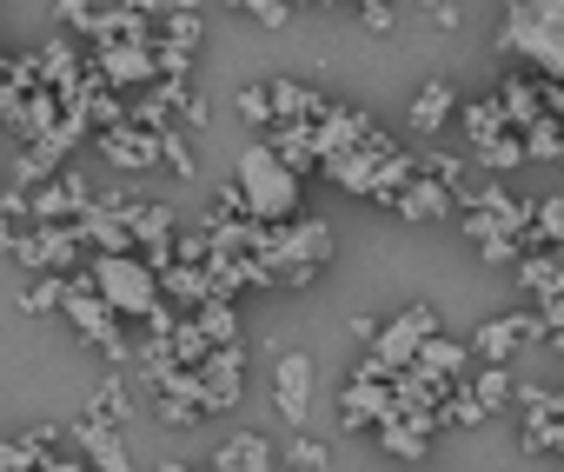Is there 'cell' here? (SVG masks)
I'll use <instances>...</instances> for the list:
<instances>
[{"mask_svg":"<svg viewBox=\"0 0 564 472\" xmlns=\"http://www.w3.org/2000/svg\"><path fill=\"white\" fill-rule=\"evenodd\" d=\"M518 280H524V293H557L564 287V247H551V254H524L518 260Z\"/></svg>","mask_w":564,"mask_h":472,"instance_id":"cell-18","label":"cell"},{"mask_svg":"<svg viewBox=\"0 0 564 472\" xmlns=\"http://www.w3.org/2000/svg\"><path fill=\"white\" fill-rule=\"evenodd\" d=\"M452 107H458V94H452V81H425V94L412 100V133H438L445 120H452Z\"/></svg>","mask_w":564,"mask_h":472,"instance_id":"cell-15","label":"cell"},{"mask_svg":"<svg viewBox=\"0 0 564 472\" xmlns=\"http://www.w3.org/2000/svg\"><path fill=\"white\" fill-rule=\"evenodd\" d=\"M199 333H206V346H232V340H239L232 307H226V300H206V307H199Z\"/></svg>","mask_w":564,"mask_h":472,"instance_id":"cell-22","label":"cell"},{"mask_svg":"<svg viewBox=\"0 0 564 472\" xmlns=\"http://www.w3.org/2000/svg\"><path fill=\"white\" fill-rule=\"evenodd\" d=\"M531 233H538V247H564V193L531 206Z\"/></svg>","mask_w":564,"mask_h":472,"instance_id":"cell-20","label":"cell"},{"mask_svg":"<svg viewBox=\"0 0 564 472\" xmlns=\"http://www.w3.org/2000/svg\"><path fill=\"white\" fill-rule=\"evenodd\" d=\"M279 452L265 446V432H232L219 452H213V472H272Z\"/></svg>","mask_w":564,"mask_h":472,"instance_id":"cell-13","label":"cell"},{"mask_svg":"<svg viewBox=\"0 0 564 472\" xmlns=\"http://www.w3.org/2000/svg\"><path fill=\"white\" fill-rule=\"evenodd\" d=\"M160 153H166V167H173V173H193V147H186V133L160 127Z\"/></svg>","mask_w":564,"mask_h":472,"instance_id":"cell-27","label":"cell"},{"mask_svg":"<svg viewBox=\"0 0 564 472\" xmlns=\"http://www.w3.org/2000/svg\"><path fill=\"white\" fill-rule=\"evenodd\" d=\"M107 160H113V167H147V160H160V133L113 127V133H107Z\"/></svg>","mask_w":564,"mask_h":472,"instance_id":"cell-17","label":"cell"},{"mask_svg":"<svg viewBox=\"0 0 564 472\" xmlns=\"http://www.w3.org/2000/svg\"><path fill=\"white\" fill-rule=\"evenodd\" d=\"M61 313H67V320H74V326H80V333H87V340L107 353V360H127V340H120V326H113L120 313L107 307V293H100L94 280H67V300H61Z\"/></svg>","mask_w":564,"mask_h":472,"instance_id":"cell-5","label":"cell"},{"mask_svg":"<svg viewBox=\"0 0 564 472\" xmlns=\"http://www.w3.org/2000/svg\"><path fill=\"white\" fill-rule=\"evenodd\" d=\"M412 366H425V373H438V379H458L465 366H471V346L465 340H445V333H432L425 346H419V360Z\"/></svg>","mask_w":564,"mask_h":472,"instance_id":"cell-16","label":"cell"},{"mask_svg":"<svg viewBox=\"0 0 564 472\" xmlns=\"http://www.w3.org/2000/svg\"><path fill=\"white\" fill-rule=\"evenodd\" d=\"M272 406H279L286 426L313 419V360L306 353H279V366H272Z\"/></svg>","mask_w":564,"mask_h":472,"instance_id":"cell-8","label":"cell"},{"mask_svg":"<svg viewBox=\"0 0 564 472\" xmlns=\"http://www.w3.org/2000/svg\"><path fill=\"white\" fill-rule=\"evenodd\" d=\"M551 346H557V353H564V333H551Z\"/></svg>","mask_w":564,"mask_h":472,"instance_id":"cell-34","label":"cell"},{"mask_svg":"<svg viewBox=\"0 0 564 472\" xmlns=\"http://www.w3.org/2000/svg\"><path fill=\"white\" fill-rule=\"evenodd\" d=\"M160 472H193V465H160Z\"/></svg>","mask_w":564,"mask_h":472,"instance_id":"cell-35","label":"cell"},{"mask_svg":"<svg viewBox=\"0 0 564 472\" xmlns=\"http://www.w3.org/2000/svg\"><path fill=\"white\" fill-rule=\"evenodd\" d=\"M465 393H471V399H478V412L491 419V412L505 406V393H511V373H505V366H485V373H478V386H465Z\"/></svg>","mask_w":564,"mask_h":472,"instance_id":"cell-23","label":"cell"},{"mask_svg":"<svg viewBox=\"0 0 564 472\" xmlns=\"http://www.w3.org/2000/svg\"><path fill=\"white\" fill-rule=\"evenodd\" d=\"M100 74H107V81H120V87H140V81H153V74H160V47H127V41H107Z\"/></svg>","mask_w":564,"mask_h":472,"instance_id":"cell-12","label":"cell"},{"mask_svg":"<svg viewBox=\"0 0 564 472\" xmlns=\"http://www.w3.org/2000/svg\"><path fill=\"white\" fill-rule=\"evenodd\" d=\"M286 459H293L300 472H326V459H333V446H326V439H313V432H300V439L286 446Z\"/></svg>","mask_w":564,"mask_h":472,"instance_id":"cell-25","label":"cell"},{"mask_svg":"<svg viewBox=\"0 0 564 472\" xmlns=\"http://www.w3.org/2000/svg\"><path fill=\"white\" fill-rule=\"evenodd\" d=\"M524 340H551V326H544V313H505V320H485L478 333H471V360H485V366H505Z\"/></svg>","mask_w":564,"mask_h":472,"instance_id":"cell-6","label":"cell"},{"mask_svg":"<svg viewBox=\"0 0 564 472\" xmlns=\"http://www.w3.org/2000/svg\"><path fill=\"white\" fill-rule=\"evenodd\" d=\"M67 432L87 446V465H100V472H133L127 439H120V426H113V419H94V412H87V419H74Z\"/></svg>","mask_w":564,"mask_h":472,"instance_id":"cell-10","label":"cell"},{"mask_svg":"<svg viewBox=\"0 0 564 472\" xmlns=\"http://www.w3.org/2000/svg\"><path fill=\"white\" fill-rule=\"evenodd\" d=\"M74 247H80V226H61V219H47V226H34V233H21V240L8 247L21 267H34V273H67L74 267Z\"/></svg>","mask_w":564,"mask_h":472,"instance_id":"cell-7","label":"cell"},{"mask_svg":"<svg viewBox=\"0 0 564 472\" xmlns=\"http://www.w3.org/2000/svg\"><path fill=\"white\" fill-rule=\"evenodd\" d=\"M372 432H379V446H386L392 459H425V446H432V412H392V419H379Z\"/></svg>","mask_w":564,"mask_h":472,"instance_id":"cell-11","label":"cell"},{"mask_svg":"<svg viewBox=\"0 0 564 472\" xmlns=\"http://www.w3.org/2000/svg\"><path fill=\"white\" fill-rule=\"evenodd\" d=\"M41 472H100V465H80V459H41Z\"/></svg>","mask_w":564,"mask_h":472,"instance_id":"cell-33","label":"cell"},{"mask_svg":"<svg viewBox=\"0 0 564 472\" xmlns=\"http://www.w3.org/2000/svg\"><path fill=\"white\" fill-rule=\"evenodd\" d=\"M239 373H246V346H213L206 366H199V386H206V412H226L239 406Z\"/></svg>","mask_w":564,"mask_h":472,"instance_id":"cell-9","label":"cell"},{"mask_svg":"<svg viewBox=\"0 0 564 472\" xmlns=\"http://www.w3.org/2000/svg\"><path fill=\"white\" fill-rule=\"evenodd\" d=\"M538 313H544V326H551V333H564V287H557V293H544V300H538Z\"/></svg>","mask_w":564,"mask_h":472,"instance_id":"cell-31","label":"cell"},{"mask_svg":"<svg viewBox=\"0 0 564 472\" xmlns=\"http://www.w3.org/2000/svg\"><path fill=\"white\" fill-rule=\"evenodd\" d=\"M392 206H399L405 219H445V213H452L458 200H452V186H438V180H425V173H412V180H405V193H399Z\"/></svg>","mask_w":564,"mask_h":472,"instance_id":"cell-14","label":"cell"},{"mask_svg":"<svg viewBox=\"0 0 564 472\" xmlns=\"http://www.w3.org/2000/svg\"><path fill=\"white\" fill-rule=\"evenodd\" d=\"M498 100H505V120H511L518 133H524L531 120H544V114H538V94H531L524 81H505V87H498Z\"/></svg>","mask_w":564,"mask_h":472,"instance_id":"cell-21","label":"cell"},{"mask_svg":"<svg viewBox=\"0 0 564 472\" xmlns=\"http://www.w3.org/2000/svg\"><path fill=\"white\" fill-rule=\"evenodd\" d=\"M239 114H246V120H272V94H265V87H246V94H239Z\"/></svg>","mask_w":564,"mask_h":472,"instance_id":"cell-29","label":"cell"},{"mask_svg":"<svg viewBox=\"0 0 564 472\" xmlns=\"http://www.w3.org/2000/svg\"><path fill=\"white\" fill-rule=\"evenodd\" d=\"M465 133H471V147H485V140L518 133V127L505 120V100H485V107H465Z\"/></svg>","mask_w":564,"mask_h":472,"instance_id":"cell-19","label":"cell"},{"mask_svg":"<svg viewBox=\"0 0 564 472\" xmlns=\"http://www.w3.org/2000/svg\"><path fill=\"white\" fill-rule=\"evenodd\" d=\"M326 260H333V226L326 219H293L286 233L265 226V240H259L265 287H306Z\"/></svg>","mask_w":564,"mask_h":472,"instance_id":"cell-1","label":"cell"},{"mask_svg":"<svg viewBox=\"0 0 564 472\" xmlns=\"http://www.w3.org/2000/svg\"><path fill=\"white\" fill-rule=\"evenodd\" d=\"M239 193H246V213L265 219V226L300 213V173L279 160L272 147H246L239 153Z\"/></svg>","mask_w":564,"mask_h":472,"instance_id":"cell-3","label":"cell"},{"mask_svg":"<svg viewBox=\"0 0 564 472\" xmlns=\"http://www.w3.org/2000/svg\"><path fill=\"white\" fill-rule=\"evenodd\" d=\"M511 54H524L538 74L564 81V0H505V34Z\"/></svg>","mask_w":564,"mask_h":472,"instance_id":"cell-2","label":"cell"},{"mask_svg":"<svg viewBox=\"0 0 564 472\" xmlns=\"http://www.w3.org/2000/svg\"><path fill=\"white\" fill-rule=\"evenodd\" d=\"M425 14H432L438 28H458V21H465V0H425Z\"/></svg>","mask_w":564,"mask_h":472,"instance_id":"cell-30","label":"cell"},{"mask_svg":"<svg viewBox=\"0 0 564 472\" xmlns=\"http://www.w3.org/2000/svg\"><path fill=\"white\" fill-rule=\"evenodd\" d=\"M352 8H359L366 34H392V8H386V0H352Z\"/></svg>","mask_w":564,"mask_h":472,"instance_id":"cell-28","label":"cell"},{"mask_svg":"<svg viewBox=\"0 0 564 472\" xmlns=\"http://www.w3.org/2000/svg\"><path fill=\"white\" fill-rule=\"evenodd\" d=\"M21 439H28V446L41 452V446H54V439H61V426H34V432H21Z\"/></svg>","mask_w":564,"mask_h":472,"instance_id":"cell-32","label":"cell"},{"mask_svg":"<svg viewBox=\"0 0 564 472\" xmlns=\"http://www.w3.org/2000/svg\"><path fill=\"white\" fill-rule=\"evenodd\" d=\"M0 472H41V452L28 439H0Z\"/></svg>","mask_w":564,"mask_h":472,"instance_id":"cell-26","label":"cell"},{"mask_svg":"<svg viewBox=\"0 0 564 472\" xmlns=\"http://www.w3.org/2000/svg\"><path fill=\"white\" fill-rule=\"evenodd\" d=\"M87 412H94V419H113V426H120V419L133 412V399H127V386H120V379H100V386H94V406H87Z\"/></svg>","mask_w":564,"mask_h":472,"instance_id":"cell-24","label":"cell"},{"mask_svg":"<svg viewBox=\"0 0 564 472\" xmlns=\"http://www.w3.org/2000/svg\"><path fill=\"white\" fill-rule=\"evenodd\" d=\"M94 287L107 293V307L120 320H153L160 313V267L133 260V254H100L94 260Z\"/></svg>","mask_w":564,"mask_h":472,"instance_id":"cell-4","label":"cell"}]
</instances>
